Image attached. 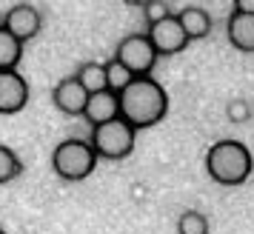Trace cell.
Here are the masks:
<instances>
[{"label":"cell","mask_w":254,"mask_h":234,"mask_svg":"<svg viewBox=\"0 0 254 234\" xmlns=\"http://www.w3.org/2000/svg\"><path fill=\"white\" fill-rule=\"evenodd\" d=\"M157 49L151 46L149 35H126L115 49V60L126 66L134 77H151V69L157 63Z\"/></svg>","instance_id":"cell-5"},{"label":"cell","mask_w":254,"mask_h":234,"mask_svg":"<svg viewBox=\"0 0 254 234\" xmlns=\"http://www.w3.org/2000/svg\"><path fill=\"white\" fill-rule=\"evenodd\" d=\"M74 77L80 80V86H83L89 94H97V92H106V89H109L106 63H94V60H92V63H83Z\"/></svg>","instance_id":"cell-13"},{"label":"cell","mask_w":254,"mask_h":234,"mask_svg":"<svg viewBox=\"0 0 254 234\" xmlns=\"http://www.w3.org/2000/svg\"><path fill=\"white\" fill-rule=\"evenodd\" d=\"M177 234H208V220L200 211H183L177 220Z\"/></svg>","instance_id":"cell-17"},{"label":"cell","mask_w":254,"mask_h":234,"mask_svg":"<svg viewBox=\"0 0 254 234\" xmlns=\"http://www.w3.org/2000/svg\"><path fill=\"white\" fill-rule=\"evenodd\" d=\"M234 12L254 14V0H237V3H234Z\"/></svg>","instance_id":"cell-20"},{"label":"cell","mask_w":254,"mask_h":234,"mask_svg":"<svg viewBox=\"0 0 254 234\" xmlns=\"http://www.w3.org/2000/svg\"><path fill=\"white\" fill-rule=\"evenodd\" d=\"M169 112V94L154 77H134L120 92V117L131 129H151Z\"/></svg>","instance_id":"cell-1"},{"label":"cell","mask_w":254,"mask_h":234,"mask_svg":"<svg viewBox=\"0 0 254 234\" xmlns=\"http://www.w3.org/2000/svg\"><path fill=\"white\" fill-rule=\"evenodd\" d=\"M146 35H149L151 46L157 49V55H180V52L191 43V40L186 37L177 14H169V17L157 20V23H151Z\"/></svg>","instance_id":"cell-6"},{"label":"cell","mask_w":254,"mask_h":234,"mask_svg":"<svg viewBox=\"0 0 254 234\" xmlns=\"http://www.w3.org/2000/svg\"><path fill=\"white\" fill-rule=\"evenodd\" d=\"M83 117L89 120V126L97 129V126H106L120 117V94L115 92H97V94H89V103H86V112Z\"/></svg>","instance_id":"cell-10"},{"label":"cell","mask_w":254,"mask_h":234,"mask_svg":"<svg viewBox=\"0 0 254 234\" xmlns=\"http://www.w3.org/2000/svg\"><path fill=\"white\" fill-rule=\"evenodd\" d=\"M52 100H55V106H58L63 115L77 117V115H83V112H86L89 92L80 86V80H77V77H63V80L55 86Z\"/></svg>","instance_id":"cell-9"},{"label":"cell","mask_w":254,"mask_h":234,"mask_svg":"<svg viewBox=\"0 0 254 234\" xmlns=\"http://www.w3.org/2000/svg\"><path fill=\"white\" fill-rule=\"evenodd\" d=\"M20 169H23V163H20L17 152L0 143V186L9 183V180H14V177L20 175Z\"/></svg>","instance_id":"cell-16"},{"label":"cell","mask_w":254,"mask_h":234,"mask_svg":"<svg viewBox=\"0 0 254 234\" xmlns=\"http://www.w3.org/2000/svg\"><path fill=\"white\" fill-rule=\"evenodd\" d=\"M143 12H146L149 26H151V23H157V20H163V17H169L172 9H169V3H146V6H143Z\"/></svg>","instance_id":"cell-19"},{"label":"cell","mask_w":254,"mask_h":234,"mask_svg":"<svg viewBox=\"0 0 254 234\" xmlns=\"http://www.w3.org/2000/svg\"><path fill=\"white\" fill-rule=\"evenodd\" d=\"M177 17H180V26H183L189 40H203L211 32V14L200 6H186Z\"/></svg>","instance_id":"cell-12"},{"label":"cell","mask_w":254,"mask_h":234,"mask_svg":"<svg viewBox=\"0 0 254 234\" xmlns=\"http://www.w3.org/2000/svg\"><path fill=\"white\" fill-rule=\"evenodd\" d=\"M252 152L240 140H217L206 152V172L220 186H243L252 177Z\"/></svg>","instance_id":"cell-2"},{"label":"cell","mask_w":254,"mask_h":234,"mask_svg":"<svg viewBox=\"0 0 254 234\" xmlns=\"http://www.w3.org/2000/svg\"><path fill=\"white\" fill-rule=\"evenodd\" d=\"M252 117V112H249V103L246 100H231L229 103V120L231 123H246Z\"/></svg>","instance_id":"cell-18"},{"label":"cell","mask_w":254,"mask_h":234,"mask_svg":"<svg viewBox=\"0 0 254 234\" xmlns=\"http://www.w3.org/2000/svg\"><path fill=\"white\" fill-rule=\"evenodd\" d=\"M40 26H43L40 9L32 6V3H17V6H12V9L6 12V20H3V29H6L9 35H14L20 43L32 40V37L40 32Z\"/></svg>","instance_id":"cell-7"},{"label":"cell","mask_w":254,"mask_h":234,"mask_svg":"<svg viewBox=\"0 0 254 234\" xmlns=\"http://www.w3.org/2000/svg\"><path fill=\"white\" fill-rule=\"evenodd\" d=\"M29 103V83L20 71H0V115H17Z\"/></svg>","instance_id":"cell-8"},{"label":"cell","mask_w":254,"mask_h":234,"mask_svg":"<svg viewBox=\"0 0 254 234\" xmlns=\"http://www.w3.org/2000/svg\"><path fill=\"white\" fill-rule=\"evenodd\" d=\"M0 234H6V232H3V229H0Z\"/></svg>","instance_id":"cell-21"},{"label":"cell","mask_w":254,"mask_h":234,"mask_svg":"<svg viewBox=\"0 0 254 234\" xmlns=\"http://www.w3.org/2000/svg\"><path fill=\"white\" fill-rule=\"evenodd\" d=\"M134 140H137V129H131L123 117H117L106 126L92 129V149L97 157L103 160H126L134 152Z\"/></svg>","instance_id":"cell-4"},{"label":"cell","mask_w":254,"mask_h":234,"mask_svg":"<svg viewBox=\"0 0 254 234\" xmlns=\"http://www.w3.org/2000/svg\"><path fill=\"white\" fill-rule=\"evenodd\" d=\"M20 58H23V43L0 26V71H17Z\"/></svg>","instance_id":"cell-14"},{"label":"cell","mask_w":254,"mask_h":234,"mask_svg":"<svg viewBox=\"0 0 254 234\" xmlns=\"http://www.w3.org/2000/svg\"><path fill=\"white\" fill-rule=\"evenodd\" d=\"M97 154H94L92 143L86 140H63L55 146V152H52V169H55V175L60 180H69V183H80L86 177L94 172V166H97Z\"/></svg>","instance_id":"cell-3"},{"label":"cell","mask_w":254,"mask_h":234,"mask_svg":"<svg viewBox=\"0 0 254 234\" xmlns=\"http://www.w3.org/2000/svg\"><path fill=\"white\" fill-rule=\"evenodd\" d=\"M106 77H109V92H115V94L128 89L131 80H134V74H131L126 66H120L117 60H109V63H106Z\"/></svg>","instance_id":"cell-15"},{"label":"cell","mask_w":254,"mask_h":234,"mask_svg":"<svg viewBox=\"0 0 254 234\" xmlns=\"http://www.w3.org/2000/svg\"><path fill=\"white\" fill-rule=\"evenodd\" d=\"M226 35H229V43L237 52H254V14H243L231 9Z\"/></svg>","instance_id":"cell-11"}]
</instances>
